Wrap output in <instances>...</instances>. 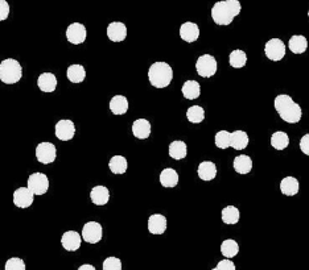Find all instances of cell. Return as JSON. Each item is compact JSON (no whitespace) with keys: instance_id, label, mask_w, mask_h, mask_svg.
<instances>
[{"instance_id":"cell-25","label":"cell","mask_w":309,"mask_h":270,"mask_svg":"<svg viewBox=\"0 0 309 270\" xmlns=\"http://www.w3.org/2000/svg\"><path fill=\"white\" fill-rule=\"evenodd\" d=\"M249 135L244 131H234L231 132V144L230 148H234L235 150H243L249 145Z\"/></svg>"},{"instance_id":"cell-31","label":"cell","mask_w":309,"mask_h":270,"mask_svg":"<svg viewBox=\"0 0 309 270\" xmlns=\"http://www.w3.org/2000/svg\"><path fill=\"white\" fill-rule=\"evenodd\" d=\"M127 159L123 156H114L111 157L110 162H108V167L111 170L112 174H125L127 171Z\"/></svg>"},{"instance_id":"cell-40","label":"cell","mask_w":309,"mask_h":270,"mask_svg":"<svg viewBox=\"0 0 309 270\" xmlns=\"http://www.w3.org/2000/svg\"><path fill=\"white\" fill-rule=\"evenodd\" d=\"M216 267L218 270H235V265H234L233 261L229 260V258H225V260L219 261V262L217 263Z\"/></svg>"},{"instance_id":"cell-16","label":"cell","mask_w":309,"mask_h":270,"mask_svg":"<svg viewBox=\"0 0 309 270\" xmlns=\"http://www.w3.org/2000/svg\"><path fill=\"white\" fill-rule=\"evenodd\" d=\"M180 37L185 42H195L200 37V28L196 23L187 21L180 27Z\"/></svg>"},{"instance_id":"cell-44","label":"cell","mask_w":309,"mask_h":270,"mask_svg":"<svg viewBox=\"0 0 309 270\" xmlns=\"http://www.w3.org/2000/svg\"><path fill=\"white\" fill-rule=\"evenodd\" d=\"M308 18H309V11H308Z\"/></svg>"},{"instance_id":"cell-37","label":"cell","mask_w":309,"mask_h":270,"mask_svg":"<svg viewBox=\"0 0 309 270\" xmlns=\"http://www.w3.org/2000/svg\"><path fill=\"white\" fill-rule=\"evenodd\" d=\"M103 270H122V261L118 257H107L103 261Z\"/></svg>"},{"instance_id":"cell-30","label":"cell","mask_w":309,"mask_h":270,"mask_svg":"<svg viewBox=\"0 0 309 270\" xmlns=\"http://www.w3.org/2000/svg\"><path fill=\"white\" fill-rule=\"evenodd\" d=\"M221 216H222V222L225 223V224L231 225L236 224V223L239 222L240 214L239 210L236 207H234V206H227V207H225L222 210Z\"/></svg>"},{"instance_id":"cell-1","label":"cell","mask_w":309,"mask_h":270,"mask_svg":"<svg viewBox=\"0 0 309 270\" xmlns=\"http://www.w3.org/2000/svg\"><path fill=\"white\" fill-rule=\"evenodd\" d=\"M242 4L239 0H221L212 8V19L217 25H230L240 14Z\"/></svg>"},{"instance_id":"cell-26","label":"cell","mask_w":309,"mask_h":270,"mask_svg":"<svg viewBox=\"0 0 309 270\" xmlns=\"http://www.w3.org/2000/svg\"><path fill=\"white\" fill-rule=\"evenodd\" d=\"M288 48L295 54H302L308 48V41H306V38L304 36L295 35L289 38Z\"/></svg>"},{"instance_id":"cell-3","label":"cell","mask_w":309,"mask_h":270,"mask_svg":"<svg viewBox=\"0 0 309 270\" xmlns=\"http://www.w3.org/2000/svg\"><path fill=\"white\" fill-rule=\"evenodd\" d=\"M150 83L156 88H165L173 79V70L167 62H155L148 69Z\"/></svg>"},{"instance_id":"cell-39","label":"cell","mask_w":309,"mask_h":270,"mask_svg":"<svg viewBox=\"0 0 309 270\" xmlns=\"http://www.w3.org/2000/svg\"><path fill=\"white\" fill-rule=\"evenodd\" d=\"M10 16V4L7 0H0V20H7Z\"/></svg>"},{"instance_id":"cell-17","label":"cell","mask_w":309,"mask_h":270,"mask_svg":"<svg viewBox=\"0 0 309 270\" xmlns=\"http://www.w3.org/2000/svg\"><path fill=\"white\" fill-rule=\"evenodd\" d=\"M132 135L136 139L146 140L151 136V123L147 119H138L132 123Z\"/></svg>"},{"instance_id":"cell-34","label":"cell","mask_w":309,"mask_h":270,"mask_svg":"<svg viewBox=\"0 0 309 270\" xmlns=\"http://www.w3.org/2000/svg\"><path fill=\"white\" fill-rule=\"evenodd\" d=\"M289 144V137L285 132H275L274 135L271 136V145L274 146L276 150H283L285 149Z\"/></svg>"},{"instance_id":"cell-19","label":"cell","mask_w":309,"mask_h":270,"mask_svg":"<svg viewBox=\"0 0 309 270\" xmlns=\"http://www.w3.org/2000/svg\"><path fill=\"white\" fill-rule=\"evenodd\" d=\"M90 199L94 205L104 206L107 205L110 201V191L107 187L104 186H95L90 191Z\"/></svg>"},{"instance_id":"cell-28","label":"cell","mask_w":309,"mask_h":270,"mask_svg":"<svg viewBox=\"0 0 309 270\" xmlns=\"http://www.w3.org/2000/svg\"><path fill=\"white\" fill-rule=\"evenodd\" d=\"M234 170L238 174H249L253 169V159L249 156H238L234 159Z\"/></svg>"},{"instance_id":"cell-11","label":"cell","mask_w":309,"mask_h":270,"mask_svg":"<svg viewBox=\"0 0 309 270\" xmlns=\"http://www.w3.org/2000/svg\"><path fill=\"white\" fill-rule=\"evenodd\" d=\"M54 132H56V137L58 140H61V141H69L76 135V125L69 119H63V120H59L56 124Z\"/></svg>"},{"instance_id":"cell-43","label":"cell","mask_w":309,"mask_h":270,"mask_svg":"<svg viewBox=\"0 0 309 270\" xmlns=\"http://www.w3.org/2000/svg\"><path fill=\"white\" fill-rule=\"evenodd\" d=\"M212 270H218V269H217V267H214V269H212Z\"/></svg>"},{"instance_id":"cell-18","label":"cell","mask_w":309,"mask_h":270,"mask_svg":"<svg viewBox=\"0 0 309 270\" xmlns=\"http://www.w3.org/2000/svg\"><path fill=\"white\" fill-rule=\"evenodd\" d=\"M37 86L42 93L50 94L56 90L57 87V78L52 73H44L38 76Z\"/></svg>"},{"instance_id":"cell-24","label":"cell","mask_w":309,"mask_h":270,"mask_svg":"<svg viewBox=\"0 0 309 270\" xmlns=\"http://www.w3.org/2000/svg\"><path fill=\"white\" fill-rule=\"evenodd\" d=\"M181 93H182V97L188 101H193V99H197L201 94V86L196 80H187L184 84H182V88H181Z\"/></svg>"},{"instance_id":"cell-33","label":"cell","mask_w":309,"mask_h":270,"mask_svg":"<svg viewBox=\"0 0 309 270\" xmlns=\"http://www.w3.org/2000/svg\"><path fill=\"white\" fill-rule=\"evenodd\" d=\"M229 62L231 67L242 69V67L247 63V54L243 52V50H240V49H235V50H233V52L230 53Z\"/></svg>"},{"instance_id":"cell-6","label":"cell","mask_w":309,"mask_h":270,"mask_svg":"<svg viewBox=\"0 0 309 270\" xmlns=\"http://www.w3.org/2000/svg\"><path fill=\"white\" fill-rule=\"evenodd\" d=\"M285 50H287L285 44L281 41L280 38H271L264 46L266 56L270 61H274V62H279V61L284 58Z\"/></svg>"},{"instance_id":"cell-42","label":"cell","mask_w":309,"mask_h":270,"mask_svg":"<svg viewBox=\"0 0 309 270\" xmlns=\"http://www.w3.org/2000/svg\"><path fill=\"white\" fill-rule=\"evenodd\" d=\"M78 270H97V269H95L93 265H90V263H85V265H81V266L78 267Z\"/></svg>"},{"instance_id":"cell-4","label":"cell","mask_w":309,"mask_h":270,"mask_svg":"<svg viewBox=\"0 0 309 270\" xmlns=\"http://www.w3.org/2000/svg\"><path fill=\"white\" fill-rule=\"evenodd\" d=\"M23 76V67L14 58L3 59L0 63V80L6 84H15Z\"/></svg>"},{"instance_id":"cell-9","label":"cell","mask_w":309,"mask_h":270,"mask_svg":"<svg viewBox=\"0 0 309 270\" xmlns=\"http://www.w3.org/2000/svg\"><path fill=\"white\" fill-rule=\"evenodd\" d=\"M103 229L98 222H87L82 228V239L89 244H97L102 240Z\"/></svg>"},{"instance_id":"cell-32","label":"cell","mask_w":309,"mask_h":270,"mask_svg":"<svg viewBox=\"0 0 309 270\" xmlns=\"http://www.w3.org/2000/svg\"><path fill=\"white\" fill-rule=\"evenodd\" d=\"M221 253H222L226 258H229V260L230 258H233V257H235L236 254L239 253V245H238V242L233 239L225 240V241L221 244Z\"/></svg>"},{"instance_id":"cell-5","label":"cell","mask_w":309,"mask_h":270,"mask_svg":"<svg viewBox=\"0 0 309 270\" xmlns=\"http://www.w3.org/2000/svg\"><path fill=\"white\" fill-rule=\"evenodd\" d=\"M218 69V63L217 59L210 54H202L201 57H198L197 62H196V70L197 74L202 78H210L217 73Z\"/></svg>"},{"instance_id":"cell-35","label":"cell","mask_w":309,"mask_h":270,"mask_svg":"<svg viewBox=\"0 0 309 270\" xmlns=\"http://www.w3.org/2000/svg\"><path fill=\"white\" fill-rule=\"evenodd\" d=\"M187 118L193 124H200L205 119V111L200 106H192V107L188 108Z\"/></svg>"},{"instance_id":"cell-27","label":"cell","mask_w":309,"mask_h":270,"mask_svg":"<svg viewBox=\"0 0 309 270\" xmlns=\"http://www.w3.org/2000/svg\"><path fill=\"white\" fill-rule=\"evenodd\" d=\"M68 79L72 82V83H81L84 82L85 78H86V70L82 65H70L68 67Z\"/></svg>"},{"instance_id":"cell-13","label":"cell","mask_w":309,"mask_h":270,"mask_svg":"<svg viewBox=\"0 0 309 270\" xmlns=\"http://www.w3.org/2000/svg\"><path fill=\"white\" fill-rule=\"evenodd\" d=\"M107 37L112 42H122L127 37V27L120 21H112L107 27Z\"/></svg>"},{"instance_id":"cell-7","label":"cell","mask_w":309,"mask_h":270,"mask_svg":"<svg viewBox=\"0 0 309 270\" xmlns=\"http://www.w3.org/2000/svg\"><path fill=\"white\" fill-rule=\"evenodd\" d=\"M57 149L52 142H40L36 146V158L40 163L49 165L56 161Z\"/></svg>"},{"instance_id":"cell-23","label":"cell","mask_w":309,"mask_h":270,"mask_svg":"<svg viewBox=\"0 0 309 270\" xmlns=\"http://www.w3.org/2000/svg\"><path fill=\"white\" fill-rule=\"evenodd\" d=\"M160 184L161 186L167 187V189H172L176 187L178 184V174L177 171L172 167H167L160 173Z\"/></svg>"},{"instance_id":"cell-36","label":"cell","mask_w":309,"mask_h":270,"mask_svg":"<svg viewBox=\"0 0 309 270\" xmlns=\"http://www.w3.org/2000/svg\"><path fill=\"white\" fill-rule=\"evenodd\" d=\"M214 142H216L217 148H219V149H227V148H230V144H231V133L227 131L217 132Z\"/></svg>"},{"instance_id":"cell-41","label":"cell","mask_w":309,"mask_h":270,"mask_svg":"<svg viewBox=\"0 0 309 270\" xmlns=\"http://www.w3.org/2000/svg\"><path fill=\"white\" fill-rule=\"evenodd\" d=\"M300 150H301L305 156H309V133L305 136H302L300 140Z\"/></svg>"},{"instance_id":"cell-29","label":"cell","mask_w":309,"mask_h":270,"mask_svg":"<svg viewBox=\"0 0 309 270\" xmlns=\"http://www.w3.org/2000/svg\"><path fill=\"white\" fill-rule=\"evenodd\" d=\"M188 154L187 144L184 141L176 140V141L170 142L169 145V156L173 159H184Z\"/></svg>"},{"instance_id":"cell-10","label":"cell","mask_w":309,"mask_h":270,"mask_svg":"<svg viewBox=\"0 0 309 270\" xmlns=\"http://www.w3.org/2000/svg\"><path fill=\"white\" fill-rule=\"evenodd\" d=\"M87 37L86 27L81 23H73L66 29V40L73 44V45H80L85 42Z\"/></svg>"},{"instance_id":"cell-15","label":"cell","mask_w":309,"mask_h":270,"mask_svg":"<svg viewBox=\"0 0 309 270\" xmlns=\"http://www.w3.org/2000/svg\"><path fill=\"white\" fill-rule=\"evenodd\" d=\"M148 231L152 235H163L167 231V218L161 214H153L148 219Z\"/></svg>"},{"instance_id":"cell-14","label":"cell","mask_w":309,"mask_h":270,"mask_svg":"<svg viewBox=\"0 0 309 270\" xmlns=\"http://www.w3.org/2000/svg\"><path fill=\"white\" fill-rule=\"evenodd\" d=\"M81 242H82V236L76 231H66L61 237V244H63L64 249L68 252H76L80 249Z\"/></svg>"},{"instance_id":"cell-2","label":"cell","mask_w":309,"mask_h":270,"mask_svg":"<svg viewBox=\"0 0 309 270\" xmlns=\"http://www.w3.org/2000/svg\"><path fill=\"white\" fill-rule=\"evenodd\" d=\"M274 106L281 120H284L285 123L296 124V123H299L301 120V107L297 103H295L293 99L287 94H280V95L275 98Z\"/></svg>"},{"instance_id":"cell-38","label":"cell","mask_w":309,"mask_h":270,"mask_svg":"<svg viewBox=\"0 0 309 270\" xmlns=\"http://www.w3.org/2000/svg\"><path fill=\"white\" fill-rule=\"evenodd\" d=\"M4 270H25V262L19 257H12L6 262Z\"/></svg>"},{"instance_id":"cell-21","label":"cell","mask_w":309,"mask_h":270,"mask_svg":"<svg viewBox=\"0 0 309 270\" xmlns=\"http://www.w3.org/2000/svg\"><path fill=\"white\" fill-rule=\"evenodd\" d=\"M110 111L114 115H125L129 111V101L125 95H115L110 101Z\"/></svg>"},{"instance_id":"cell-20","label":"cell","mask_w":309,"mask_h":270,"mask_svg":"<svg viewBox=\"0 0 309 270\" xmlns=\"http://www.w3.org/2000/svg\"><path fill=\"white\" fill-rule=\"evenodd\" d=\"M198 177L202 181H212L216 178L217 175V166L216 163L212 161H204L198 165L197 169Z\"/></svg>"},{"instance_id":"cell-12","label":"cell","mask_w":309,"mask_h":270,"mask_svg":"<svg viewBox=\"0 0 309 270\" xmlns=\"http://www.w3.org/2000/svg\"><path fill=\"white\" fill-rule=\"evenodd\" d=\"M35 199V194L28 187H19L14 193V205L19 208L31 207Z\"/></svg>"},{"instance_id":"cell-22","label":"cell","mask_w":309,"mask_h":270,"mask_svg":"<svg viewBox=\"0 0 309 270\" xmlns=\"http://www.w3.org/2000/svg\"><path fill=\"white\" fill-rule=\"evenodd\" d=\"M300 190L299 181L295 177H285L281 179L280 182V191L281 194L287 195V197H295Z\"/></svg>"},{"instance_id":"cell-8","label":"cell","mask_w":309,"mask_h":270,"mask_svg":"<svg viewBox=\"0 0 309 270\" xmlns=\"http://www.w3.org/2000/svg\"><path fill=\"white\" fill-rule=\"evenodd\" d=\"M29 190L35 195H44L49 190V179L45 174L33 173L29 175L28 185Z\"/></svg>"}]
</instances>
